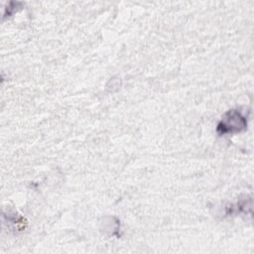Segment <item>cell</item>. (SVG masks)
Returning <instances> with one entry per match:
<instances>
[{
	"label": "cell",
	"mask_w": 254,
	"mask_h": 254,
	"mask_svg": "<svg viewBox=\"0 0 254 254\" xmlns=\"http://www.w3.org/2000/svg\"><path fill=\"white\" fill-rule=\"evenodd\" d=\"M246 125V119L241 115L239 111L230 110L221 120L217 129L221 134H224L228 132H238L243 130Z\"/></svg>",
	"instance_id": "1"
}]
</instances>
